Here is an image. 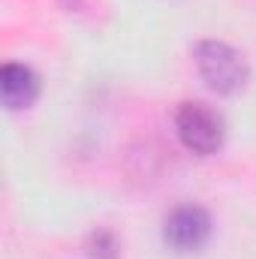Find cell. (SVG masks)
<instances>
[{
	"instance_id": "obj_3",
	"label": "cell",
	"mask_w": 256,
	"mask_h": 259,
	"mask_svg": "<svg viewBox=\"0 0 256 259\" xmlns=\"http://www.w3.org/2000/svg\"><path fill=\"white\" fill-rule=\"evenodd\" d=\"M163 238L178 253H196L211 238V214L202 205H178L163 223Z\"/></svg>"
},
{
	"instance_id": "obj_1",
	"label": "cell",
	"mask_w": 256,
	"mask_h": 259,
	"mask_svg": "<svg viewBox=\"0 0 256 259\" xmlns=\"http://www.w3.org/2000/svg\"><path fill=\"white\" fill-rule=\"evenodd\" d=\"M193 58L208 88L217 94H238L250 78V66L244 61V55L229 42H220V39L196 42Z\"/></svg>"
},
{
	"instance_id": "obj_5",
	"label": "cell",
	"mask_w": 256,
	"mask_h": 259,
	"mask_svg": "<svg viewBox=\"0 0 256 259\" xmlns=\"http://www.w3.org/2000/svg\"><path fill=\"white\" fill-rule=\"evenodd\" d=\"M94 244L100 247V250H94V256H97V259H115V241H112V235H109V232L94 235Z\"/></svg>"
},
{
	"instance_id": "obj_6",
	"label": "cell",
	"mask_w": 256,
	"mask_h": 259,
	"mask_svg": "<svg viewBox=\"0 0 256 259\" xmlns=\"http://www.w3.org/2000/svg\"><path fill=\"white\" fill-rule=\"evenodd\" d=\"M66 6H78V3H81V0H64Z\"/></svg>"
},
{
	"instance_id": "obj_4",
	"label": "cell",
	"mask_w": 256,
	"mask_h": 259,
	"mask_svg": "<svg viewBox=\"0 0 256 259\" xmlns=\"http://www.w3.org/2000/svg\"><path fill=\"white\" fill-rule=\"evenodd\" d=\"M0 94H3L6 109H12V112L27 109L39 97V75L27 64H3V69H0Z\"/></svg>"
},
{
	"instance_id": "obj_2",
	"label": "cell",
	"mask_w": 256,
	"mask_h": 259,
	"mask_svg": "<svg viewBox=\"0 0 256 259\" xmlns=\"http://www.w3.org/2000/svg\"><path fill=\"white\" fill-rule=\"evenodd\" d=\"M175 133H178L181 145L199 157L217 154L226 139L223 118L214 109H208L205 103H181L175 109Z\"/></svg>"
}]
</instances>
